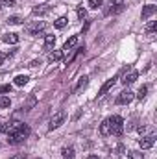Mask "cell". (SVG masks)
Wrapping results in <instances>:
<instances>
[{
	"label": "cell",
	"mask_w": 157,
	"mask_h": 159,
	"mask_svg": "<svg viewBox=\"0 0 157 159\" xmlns=\"http://www.w3.org/2000/svg\"><path fill=\"white\" fill-rule=\"evenodd\" d=\"M30 135V126L22 124V122H13L11 129L7 131V143L9 144H20L26 141V137Z\"/></svg>",
	"instance_id": "obj_1"
},
{
	"label": "cell",
	"mask_w": 157,
	"mask_h": 159,
	"mask_svg": "<svg viewBox=\"0 0 157 159\" xmlns=\"http://www.w3.org/2000/svg\"><path fill=\"white\" fill-rule=\"evenodd\" d=\"M107 120H109V126H111V133L120 137L124 133V120H122V117L115 115V117H111V119H107Z\"/></svg>",
	"instance_id": "obj_2"
},
{
	"label": "cell",
	"mask_w": 157,
	"mask_h": 159,
	"mask_svg": "<svg viewBox=\"0 0 157 159\" xmlns=\"http://www.w3.org/2000/svg\"><path fill=\"white\" fill-rule=\"evenodd\" d=\"M137 78H139V72L135 70V69H126L124 70V74H122V83L128 87V85H131V83H135L137 81Z\"/></svg>",
	"instance_id": "obj_3"
},
{
	"label": "cell",
	"mask_w": 157,
	"mask_h": 159,
	"mask_svg": "<svg viewBox=\"0 0 157 159\" xmlns=\"http://www.w3.org/2000/svg\"><path fill=\"white\" fill-rule=\"evenodd\" d=\"M65 117H67V115H65V111H57V113H56V115L52 117V120H50V124H48V129H50V131L57 129V128H59V126L63 124Z\"/></svg>",
	"instance_id": "obj_4"
},
{
	"label": "cell",
	"mask_w": 157,
	"mask_h": 159,
	"mask_svg": "<svg viewBox=\"0 0 157 159\" xmlns=\"http://www.w3.org/2000/svg\"><path fill=\"white\" fill-rule=\"evenodd\" d=\"M133 98H135V94L129 91V89H126V91H122L120 94L117 96V104L118 106H126V104H131L133 102Z\"/></svg>",
	"instance_id": "obj_5"
},
{
	"label": "cell",
	"mask_w": 157,
	"mask_h": 159,
	"mask_svg": "<svg viewBox=\"0 0 157 159\" xmlns=\"http://www.w3.org/2000/svg\"><path fill=\"white\" fill-rule=\"evenodd\" d=\"M43 30H44V22L43 20H37V22H34V24H30L26 28V34L28 35H39Z\"/></svg>",
	"instance_id": "obj_6"
},
{
	"label": "cell",
	"mask_w": 157,
	"mask_h": 159,
	"mask_svg": "<svg viewBox=\"0 0 157 159\" xmlns=\"http://www.w3.org/2000/svg\"><path fill=\"white\" fill-rule=\"evenodd\" d=\"M155 144V135H146V137H142L141 141H139V146L142 148V150H148V148H152Z\"/></svg>",
	"instance_id": "obj_7"
},
{
	"label": "cell",
	"mask_w": 157,
	"mask_h": 159,
	"mask_svg": "<svg viewBox=\"0 0 157 159\" xmlns=\"http://www.w3.org/2000/svg\"><path fill=\"white\" fill-rule=\"evenodd\" d=\"M117 80H118V76H113V78L107 80V81H105V83L100 87V91H98V96H104V94H107V93H109V89H111V87L117 83Z\"/></svg>",
	"instance_id": "obj_8"
},
{
	"label": "cell",
	"mask_w": 157,
	"mask_h": 159,
	"mask_svg": "<svg viewBox=\"0 0 157 159\" xmlns=\"http://www.w3.org/2000/svg\"><path fill=\"white\" fill-rule=\"evenodd\" d=\"M157 11V6H154V4H148V6H144L142 7V13H141V17H142V20H146V19H150L154 13Z\"/></svg>",
	"instance_id": "obj_9"
},
{
	"label": "cell",
	"mask_w": 157,
	"mask_h": 159,
	"mask_svg": "<svg viewBox=\"0 0 157 159\" xmlns=\"http://www.w3.org/2000/svg\"><path fill=\"white\" fill-rule=\"evenodd\" d=\"M109 6H111V7L105 9V15H111V13L115 15V13H120V11L124 9V4H122V2H111Z\"/></svg>",
	"instance_id": "obj_10"
},
{
	"label": "cell",
	"mask_w": 157,
	"mask_h": 159,
	"mask_svg": "<svg viewBox=\"0 0 157 159\" xmlns=\"http://www.w3.org/2000/svg\"><path fill=\"white\" fill-rule=\"evenodd\" d=\"M74 157H76V152H74L72 146H65L61 150V159H74Z\"/></svg>",
	"instance_id": "obj_11"
},
{
	"label": "cell",
	"mask_w": 157,
	"mask_h": 159,
	"mask_svg": "<svg viewBox=\"0 0 157 159\" xmlns=\"http://www.w3.org/2000/svg\"><path fill=\"white\" fill-rule=\"evenodd\" d=\"M2 41L7 43V44H17L19 43V35L17 34H6V35H2Z\"/></svg>",
	"instance_id": "obj_12"
},
{
	"label": "cell",
	"mask_w": 157,
	"mask_h": 159,
	"mask_svg": "<svg viewBox=\"0 0 157 159\" xmlns=\"http://www.w3.org/2000/svg\"><path fill=\"white\" fill-rule=\"evenodd\" d=\"M100 135H104V137L111 135V126H109V120H104V122L100 124Z\"/></svg>",
	"instance_id": "obj_13"
},
{
	"label": "cell",
	"mask_w": 157,
	"mask_h": 159,
	"mask_svg": "<svg viewBox=\"0 0 157 159\" xmlns=\"http://www.w3.org/2000/svg\"><path fill=\"white\" fill-rule=\"evenodd\" d=\"M87 83H89V78H87V76H81V78L78 80V85L74 87V93H79L81 89H85V87H87Z\"/></svg>",
	"instance_id": "obj_14"
},
{
	"label": "cell",
	"mask_w": 157,
	"mask_h": 159,
	"mask_svg": "<svg viewBox=\"0 0 157 159\" xmlns=\"http://www.w3.org/2000/svg\"><path fill=\"white\" fill-rule=\"evenodd\" d=\"M76 44H78V35H72L70 39H69L67 43H65V46H63V50H72V48H74Z\"/></svg>",
	"instance_id": "obj_15"
},
{
	"label": "cell",
	"mask_w": 157,
	"mask_h": 159,
	"mask_svg": "<svg viewBox=\"0 0 157 159\" xmlns=\"http://www.w3.org/2000/svg\"><path fill=\"white\" fill-rule=\"evenodd\" d=\"M61 57H63V52H61V50H54V52L48 54V61H52V63H54V61H59Z\"/></svg>",
	"instance_id": "obj_16"
},
{
	"label": "cell",
	"mask_w": 157,
	"mask_h": 159,
	"mask_svg": "<svg viewBox=\"0 0 157 159\" xmlns=\"http://www.w3.org/2000/svg\"><path fill=\"white\" fill-rule=\"evenodd\" d=\"M67 22H69V20H67V17H59V19L54 22V26H56L57 30H63V28L67 26Z\"/></svg>",
	"instance_id": "obj_17"
},
{
	"label": "cell",
	"mask_w": 157,
	"mask_h": 159,
	"mask_svg": "<svg viewBox=\"0 0 157 159\" xmlns=\"http://www.w3.org/2000/svg\"><path fill=\"white\" fill-rule=\"evenodd\" d=\"M28 76H24V74H20V76H17L15 78V85H19V87H22V85H26L28 83Z\"/></svg>",
	"instance_id": "obj_18"
},
{
	"label": "cell",
	"mask_w": 157,
	"mask_h": 159,
	"mask_svg": "<svg viewBox=\"0 0 157 159\" xmlns=\"http://www.w3.org/2000/svg\"><path fill=\"white\" fill-rule=\"evenodd\" d=\"M56 44V37L54 35H46L44 37V48H52Z\"/></svg>",
	"instance_id": "obj_19"
},
{
	"label": "cell",
	"mask_w": 157,
	"mask_h": 159,
	"mask_svg": "<svg viewBox=\"0 0 157 159\" xmlns=\"http://www.w3.org/2000/svg\"><path fill=\"white\" fill-rule=\"evenodd\" d=\"M128 159H144V154H142V152L133 150V152H129V154H128Z\"/></svg>",
	"instance_id": "obj_20"
},
{
	"label": "cell",
	"mask_w": 157,
	"mask_h": 159,
	"mask_svg": "<svg viewBox=\"0 0 157 159\" xmlns=\"http://www.w3.org/2000/svg\"><path fill=\"white\" fill-rule=\"evenodd\" d=\"M11 106V100H9V96H0V107L4 109V107H9Z\"/></svg>",
	"instance_id": "obj_21"
},
{
	"label": "cell",
	"mask_w": 157,
	"mask_h": 159,
	"mask_svg": "<svg viewBox=\"0 0 157 159\" xmlns=\"http://www.w3.org/2000/svg\"><path fill=\"white\" fill-rule=\"evenodd\" d=\"M46 11H48L46 6H35V7H34V15H43V13H46Z\"/></svg>",
	"instance_id": "obj_22"
},
{
	"label": "cell",
	"mask_w": 157,
	"mask_h": 159,
	"mask_svg": "<svg viewBox=\"0 0 157 159\" xmlns=\"http://www.w3.org/2000/svg\"><path fill=\"white\" fill-rule=\"evenodd\" d=\"M102 4H104V0H89V7H92V9H98Z\"/></svg>",
	"instance_id": "obj_23"
},
{
	"label": "cell",
	"mask_w": 157,
	"mask_h": 159,
	"mask_svg": "<svg viewBox=\"0 0 157 159\" xmlns=\"http://www.w3.org/2000/svg\"><path fill=\"white\" fill-rule=\"evenodd\" d=\"M155 30H157V20H152V22L146 26V32H148V34H154Z\"/></svg>",
	"instance_id": "obj_24"
},
{
	"label": "cell",
	"mask_w": 157,
	"mask_h": 159,
	"mask_svg": "<svg viewBox=\"0 0 157 159\" xmlns=\"http://www.w3.org/2000/svg\"><path fill=\"white\" fill-rule=\"evenodd\" d=\"M7 22H9V24H22V19H20V17H17V15H13V17H9V19H7Z\"/></svg>",
	"instance_id": "obj_25"
},
{
	"label": "cell",
	"mask_w": 157,
	"mask_h": 159,
	"mask_svg": "<svg viewBox=\"0 0 157 159\" xmlns=\"http://www.w3.org/2000/svg\"><path fill=\"white\" fill-rule=\"evenodd\" d=\"M146 93H148V87H146V85H142V87L139 89V93H137V98H141V100H142V98L146 96Z\"/></svg>",
	"instance_id": "obj_26"
},
{
	"label": "cell",
	"mask_w": 157,
	"mask_h": 159,
	"mask_svg": "<svg viewBox=\"0 0 157 159\" xmlns=\"http://www.w3.org/2000/svg\"><path fill=\"white\" fill-rule=\"evenodd\" d=\"M76 13H78V17H79V19H85V17H87V11H85V9H83L81 6H79L78 9H76Z\"/></svg>",
	"instance_id": "obj_27"
},
{
	"label": "cell",
	"mask_w": 157,
	"mask_h": 159,
	"mask_svg": "<svg viewBox=\"0 0 157 159\" xmlns=\"http://www.w3.org/2000/svg\"><path fill=\"white\" fill-rule=\"evenodd\" d=\"M0 6H15V0H0Z\"/></svg>",
	"instance_id": "obj_28"
},
{
	"label": "cell",
	"mask_w": 157,
	"mask_h": 159,
	"mask_svg": "<svg viewBox=\"0 0 157 159\" xmlns=\"http://www.w3.org/2000/svg\"><path fill=\"white\" fill-rule=\"evenodd\" d=\"M11 91V85H2L0 87V93H9Z\"/></svg>",
	"instance_id": "obj_29"
},
{
	"label": "cell",
	"mask_w": 157,
	"mask_h": 159,
	"mask_svg": "<svg viewBox=\"0 0 157 159\" xmlns=\"http://www.w3.org/2000/svg\"><path fill=\"white\" fill-rule=\"evenodd\" d=\"M39 65H41V59H34V61H30L28 67H39Z\"/></svg>",
	"instance_id": "obj_30"
},
{
	"label": "cell",
	"mask_w": 157,
	"mask_h": 159,
	"mask_svg": "<svg viewBox=\"0 0 157 159\" xmlns=\"http://www.w3.org/2000/svg\"><path fill=\"white\" fill-rule=\"evenodd\" d=\"M26 157H28L26 154H15L13 157H9V159H26Z\"/></svg>",
	"instance_id": "obj_31"
},
{
	"label": "cell",
	"mask_w": 157,
	"mask_h": 159,
	"mask_svg": "<svg viewBox=\"0 0 157 159\" xmlns=\"http://www.w3.org/2000/svg\"><path fill=\"white\" fill-rule=\"evenodd\" d=\"M7 56H9V54H6V52H0V65L6 61V57H7Z\"/></svg>",
	"instance_id": "obj_32"
},
{
	"label": "cell",
	"mask_w": 157,
	"mask_h": 159,
	"mask_svg": "<svg viewBox=\"0 0 157 159\" xmlns=\"http://www.w3.org/2000/svg\"><path fill=\"white\" fill-rule=\"evenodd\" d=\"M89 159H100V157H96V156H91V157H89Z\"/></svg>",
	"instance_id": "obj_33"
},
{
	"label": "cell",
	"mask_w": 157,
	"mask_h": 159,
	"mask_svg": "<svg viewBox=\"0 0 157 159\" xmlns=\"http://www.w3.org/2000/svg\"><path fill=\"white\" fill-rule=\"evenodd\" d=\"M0 133H2V124H0Z\"/></svg>",
	"instance_id": "obj_34"
},
{
	"label": "cell",
	"mask_w": 157,
	"mask_h": 159,
	"mask_svg": "<svg viewBox=\"0 0 157 159\" xmlns=\"http://www.w3.org/2000/svg\"><path fill=\"white\" fill-rule=\"evenodd\" d=\"M37 159H39V157H37Z\"/></svg>",
	"instance_id": "obj_35"
}]
</instances>
